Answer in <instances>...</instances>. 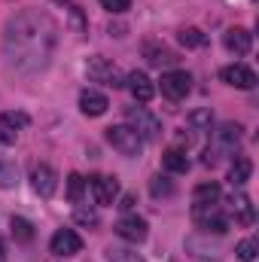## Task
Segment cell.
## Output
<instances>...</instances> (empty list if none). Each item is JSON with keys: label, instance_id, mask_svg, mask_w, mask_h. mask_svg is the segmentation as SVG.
<instances>
[{"label": "cell", "instance_id": "5bb4252c", "mask_svg": "<svg viewBox=\"0 0 259 262\" xmlns=\"http://www.w3.org/2000/svg\"><path fill=\"white\" fill-rule=\"evenodd\" d=\"M220 183H198L192 192V213H201V210H207V207H213V204H220Z\"/></svg>", "mask_w": 259, "mask_h": 262}, {"label": "cell", "instance_id": "6da1fadb", "mask_svg": "<svg viewBox=\"0 0 259 262\" xmlns=\"http://www.w3.org/2000/svg\"><path fill=\"white\" fill-rule=\"evenodd\" d=\"M58 25L43 9H21L3 28V58L21 76H37L52 64Z\"/></svg>", "mask_w": 259, "mask_h": 262}, {"label": "cell", "instance_id": "7c38bea8", "mask_svg": "<svg viewBox=\"0 0 259 262\" xmlns=\"http://www.w3.org/2000/svg\"><path fill=\"white\" fill-rule=\"evenodd\" d=\"M113 232L122 241H128V244H140V241H146V220H140V216H122L113 226Z\"/></svg>", "mask_w": 259, "mask_h": 262}, {"label": "cell", "instance_id": "d6986e66", "mask_svg": "<svg viewBox=\"0 0 259 262\" xmlns=\"http://www.w3.org/2000/svg\"><path fill=\"white\" fill-rule=\"evenodd\" d=\"M162 168L171 171V174H186L189 171V156L180 146H171V149L162 152Z\"/></svg>", "mask_w": 259, "mask_h": 262}, {"label": "cell", "instance_id": "484cf974", "mask_svg": "<svg viewBox=\"0 0 259 262\" xmlns=\"http://www.w3.org/2000/svg\"><path fill=\"white\" fill-rule=\"evenodd\" d=\"M107 259L110 262H146L137 250H128V247H110L107 250Z\"/></svg>", "mask_w": 259, "mask_h": 262}, {"label": "cell", "instance_id": "ac0fdd59", "mask_svg": "<svg viewBox=\"0 0 259 262\" xmlns=\"http://www.w3.org/2000/svg\"><path fill=\"white\" fill-rule=\"evenodd\" d=\"M107 107H110V101H107V95H101V92H95V89H85L82 95H79V110L85 113V116H104L107 113Z\"/></svg>", "mask_w": 259, "mask_h": 262}, {"label": "cell", "instance_id": "f546056e", "mask_svg": "<svg viewBox=\"0 0 259 262\" xmlns=\"http://www.w3.org/2000/svg\"><path fill=\"white\" fill-rule=\"evenodd\" d=\"M82 189H85V180H82L79 174H70V177H67V198H70L73 204H79Z\"/></svg>", "mask_w": 259, "mask_h": 262}, {"label": "cell", "instance_id": "7402d4cb", "mask_svg": "<svg viewBox=\"0 0 259 262\" xmlns=\"http://www.w3.org/2000/svg\"><path fill=\"white\" fill-rule=\"evenodd\" d=\"M9 226H12V238H15V241H25V244H28V241L34 238V226H31V220H25V216H12Z\"/></svg>", "mask_w": 259, "mask_h": 262}, {"label": "cell", "instance_id": "9c48e42d", "mask_svg": "<svg viewBox=\"0 0 259 262\" xmlns=\"http://www.w3.org/2000/svg\"><path fill=\"white\" fill-rule=\"evenodd\" d=\"M195 223H198V229L204 232V235H223V232H229V216L226 213H220V207L213 204V207H207V210H201V213H192Z\"/></svg>", "mask_w": 259, "mask_h": 262}, {"label": "cell", "instance_id": "1f68e13d", "mask_svg": "<svg viewBox=\"0 0 259 262\" xmlns=\"http://www.w3.org/2000/svg\"><path fill=\"white\" fill-rule=\"evenodd\" d=\"M64 12L70 15V25H73V31H76V34H82V31H85V18H82L79 6H73V3H64Z\"/></svg>", "mask_w": 259, "mask_h": 262}, {"label": "cell", "instance_id": "e0dca14e", "mask_svg": "<svg viewBox=\"0 0 259 262\" xmlns=\"http://www.w3.org/2000/svg\"><path fill=\"white\" fill-rule=\"evenodd\" d=\"M125 85H128L131 98L137 101V104H146V101H153V95H156V85H153V79L146 76V73H131L128 79H125Z\"/></svg>", "mask_w": 259, "mask_h": 262}, {"label": "cell", "instance_id": "836d02e7", "mask_svg": "<svg viewBox=\"0 0 259 262\" xmlns=\"http://www.w3.org/2000/svg\"><path fill=\"white\" fill-rule=\"evenodd\" d=\"M15 134L18 131L6 128V125H0V146H9V143H15Z\"/></svg>", "mask_w": 259, "mask_h": 262}, {"label": "cell", "instance_id": "8992f818", "mask_svg": "<svg viewBox=\"0 0 259 262\" xmlns=\"http://www.w3.org/2000/svg\"><path fill=\"white\" fill-rule=\"evenodd\" d=\"M159 85H162V95H165V98L183 101V98L189 95V89H192V76H189L186 70H168V73H162Z\"/></svg>", "mask_w": 259, "mask_h": 262}, {"label": "cell", "instance_id": "ffe728a7", "mask_svg": "<svg viewBox=\"0 0 259 262\" xmlns=\"http://www.w3.org/2000/svg\"><path fill=\"white\" fill-rule=\"evenodd\" d=\"M250 174H253V162L247 159V156H235V162L229 165V183L232 186H244L247 180H250Z\"/></svg>", "mask_w": 259, "mask_h": 262}, {"label": "cell", "instance_id": "d590c367", "mask_svg": "<svg viewBox=\"0 0 259 262\" xmlns=\"http://www.w3.org/2000/svg\"><path fill=\"white\" fill-rule=\"evenodd\" d=\"M0 262H6V244L0 241Z\"/></svg>", "mask_w": 259, "mask_h": 262}, {"label": "cell", "instance_id": "7a4b0ae2", "mask_svg": "<svg viewBox=\"0 0 259 262\" xmlns=\"http://www.w3.org/2000/svg\"><path fill=\"white\" fill-rule=\"evenodd\" d=\"M241 125L238 122H223L220 128L210 134V143H207V149H204V165L207 168H213V165H220L223 159H229V156H235V149H238V143H241Z\"/></svg>", "mask_w": 259, "mask_h": 262}, {"label": "cell", "instance_id": "30bf717a", "mask_svg": "<svg viewBox=\"0 0 259 262\" xmlns=\"http://www.w3.org/2000/svg\"><path fill=\"white\" fill-rule=\"evenodd\" d=\"M89 189H92V195H95V204H113L116 195H119L116 177H104V174L89 177Z\"/></svg>", "mask_w": 259, "mask_h": 262}, {"label": "cell", "instance_id": "83f0119b", "mask_svg": "<svg viewBox=\"0 0 259 262\" xmlns=\"http://www.w3.org/2000/svg\"><path fill=\"white\" fill-rule=\"evenodd\" d=\"M180 43H183L186 49H198V46H204L207 40H204V34H201L198 28H183V31H180Z\"/></svg>", "mask_w": 259, "mask_h": 262}, {"label": "cell", "instance_id": "4fadbf2b", "mask_svg": "<svg viewBox=\"0 0 259 262\" xmlns=\"http://www.w3.org/2000/svg\"><path fill=\"white\" fill-rule=\"evenodd\" d=\"M229 210H232V216H235L238 226H253V220H256L253 201H250V195H244V192H232V198H229Z\"/></svg>", "mask_w": 259, "mask_h": 262}, {"label": "cell", "instance_id": "44dd1931", "mask_svg": "<svg viewBox=\"0 0 259 262\" xmlns=\"http://www.w3.org/2000/svg\"><path fill=\"white\" fill-rule=\"evenodd\" d=\"M186 250H192L198 259H217L220 256V247L217 244H201V238H189L186 241Z\"/></svg>", "mask_w": 259, "mask_h": 262}, {"label": "cell", "instance_id": "e575fe53", "mask_svg": "<svg viewBox=\"0 0 259 262\" xmlns=\"http://www.w3.org/2000/svg\"><path fill=\"white\" fill-rule=\"evenodd\" d=\"M119 207H122V210H131V207H134V195H125V198H122V204H119Z\"/></svg>", "mask_w": 259, "mask_h": 262}, {"label": "cell", "instance_id": "cb8c5ba5", "mask_svg": "<svg viewBox=\"0 0 259 262\" xmlns=\"http://www.w3.org/2000/svg\"><path fill=\"white\" fill-rule=\"evenodd\" d=\"M210 125H213V113L210 110H195V113H189V131L204 134V131H210Z\"/></svg>", "mask_w": 259, "mask_h": 262}, {"label": "cell", "instance_id": "5b68a950", "mask_svg": "<svg viewBox=\"0 0 259 262\" xmlns=\"http://www.w3.org/2000/svg\"><path fill=\"white\" fill-rule=\"evenodd\" d=\"M107 143H110L119 156H125V159H137L140 149H143V140H140L137 131H131L128 125H110V128H107Z\"/></svg>", "mask_w": 259, "mask_h": 262}, {"label": "cell", "instance_id": "f1b7e54d", "mask_svg": "<svg viewBox=\"0 0 259 262\" xmlns=\"http://www.w3.org/2000/svg\"><path fill=\"white\" fill-rule=\"evenodd\" d=\"M235 253H238V259H241V262H253V259H256V253H259V241H256V238H244V241L238 244V250H235Z\"/></svg>", "mask_w": 259, "mask_h": 262}, {"label": "cell", "instance_id": "d4e9b609", "mask_svg": "<svg viewBox=\"0 0 259 262\" xmlns=\"http://www.w3.org/2000/svg\"><path fill=\"white\" fill-rule=\"evenodd\" d=\"M28 113H21V110H6V113H0V125H6V128L18 131V128H28Z\"/></svg>", "mask_w": 259, "mask_h": 262}, {"label": "cell", "instance_id": "277c9868", "mask_svg": "<svg viewBox=\"0 0 259 262\" xmlns=\"http://www.w3.org/2000/svg\"><path fill=\"white\" fill-rule=\"evenodd\" d=\"M125 119H128V128L137 131L140 140H159L162 137V122L143 107H125Z\"/></svg>", "mask_w": 259, "mask_h": 262}, {"label": "cell", "instance_id": "d6a6232c", "mask_svg": "<svg viewBox=\"0 0 259 262\" xmlns=\"http://www.w3.org/2000/svg\"><path fill=\"white\" fill-rule=\"evenodd\" d=\"M101 6L107 9V12H125V9H131V0H101Z\"/></svg>", "mask_w": 259, "mask_h": 262}, {"label": "cell", "instance_id": "3957f363", "mask_svg": "<svg viewBox=\"0 0 259 262\" xmlns=\"http://www.w3.org/2000/svg\"><path fill=\"white\" fill-rule=\"evenodd\" d=\"M85 76H89L92 82H101V85H110V89L125 85V76L119 73V67L113 64V61H107L104 55H92V58L85 61Z\"/></svg>", "mask_w": 259, "mask_h": 262}, {"label": "cell", "instance_id": "52a82bcc", "mask_svg": "<svg viewBox=\"0 0 259 262\" xmlns=\"http://www.w3.org/2000/svg\"><path fill=\"white\" fill-rule=\"evenodd\" d=\"M31 186H34V192L40 198H52L55 189H58V174H55V168H52V165H37L34 174H31Z\"/></svg>", "mask_w": 259, "mask_h": 262}, {"label": "cell", "instance_id": "ba28073f", "mask_svg": "<svg viewBox=\"0 0 259 262\" xmlns=\"http://www.w3.org/2000/svg\"><path fill=\"white\" fill-rule=\"evenodd\" d=\"M49 250L55 253V256H76L79 250H82V238L73 232V229H58L55 235H52V241H49Z\"/></svg>", "mask_w": 259, "mask_h": 262}, {"label": "cell", "instance_id": "603a6c76", "mask_svg": "<svg viewBox=\"0 0 259 262\" xmlns=\"http://www.w3.org/2000/svg\"><path fill=\"white\" fill-rule=\"evenodd\" d=\"M15 183H18V165L9 162V159H0V186L9 189V186H15Z\"/></svg>", "mask_w": 259, "mask_h": 262}, {"label": "cell", "instance_id": "2e32d148", "mask_svg": "<svg viewBox=\"0 0 259 262\" xmlns=\"http://www.w3.org/2000/svg\"><path fill=\"white\" fill-rule=\"evenodd\" d=\"M143 58H146V61H149L153 67L177 64V61H180L174 49H168L165 43H156V40H146V43H143Z\"/></svg>", "mask_w": 259, "mask_h": 262}, {"label": "cell", "instance_id": "4316f807", "mask_svg": "<svg viewBox=\"0 0 259 262\" xmlns=\"http://www.w3.org/2000/svg\"><path fill=\"white\" fill-rule=\"evenodd\" d=\"M73 220L79 223V226H98L101 220H98V210L95 207H85V204H76L73 207Z\"/></svg>", "mask_w": 259, "mask_h": 262}, {"label": "cell", "instance_id": "8fae6325", "mask_svg": "<svg viewBox=\"0 0 259 262\" xmlns=\"http://www.w3.org/2000/svg\"><path fill=\"white\" fill-rule=\"evenodd\" d=\"M220 79H223L226 85H232V89H244V92L256 85V73H253L250 67H244V64L223 67V70H220Z\"/></svg>", "mask_w": 259, "mask_h": 262}, {"label": "cell", "instance_id": "9a60e30c", "mask_svg": "<svg viewBox=\"0 0 259 262\" xmlns=\"http://www.w3.org/2000/svg\"><path fill=\"white\" fill-rule=\"evenodd\" d=\"M223 46H226L229 52H235V55H247L250 46H253V34H250L247 28H229V31L223 34Z\"/></svg>", "mask_w": 259, "mask_h": 262}, {"label": "cell", "instance_id": "4dcf8cb0", "mask_svg": "<svg viewBox=\"0 0 259 262\" xmlns=\"http://www.w3.org/2000/svg\"><path fill=\"white\" fill-rule=\"evenodd\" d=\"M149 192L156 198H168L174 195V186H171V180H165V177H156L153 183H149Z\"/></svg>", "mask_w": 259, "mask_h": 262}]
</instances>
